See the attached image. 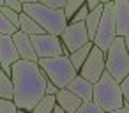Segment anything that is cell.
<instances>
[{
  "mask_svg": "<svg viewBox=\"0 0 129 113\" xmlns=\"http://www.w3.org/2000/svg\"><path fill=\"white\" fill-rule=\"evenodd\" d=\"M11 80L14 87L13 101L18 109L32 111L34 106L46 94V74L43 72L37 62L25 58H18L11 65Z\"/></svg>",
  "mask_w": 129,
  "mask_h": 113,
  "instance_id": "6da1fadb",
  "label": "cell"
},
{
  "mask_svg": "<svg viewBox=\"0 0 129 113\" xmlns=\"http://www.w3.org/2000/svg\"><path fill=\"white\" fill-rule=\"evenodd\" d=\"M92 101H94L99 108H103L106 113L125 106L124 95H122V90H120V83H118L108 71H104V72L101 74V78L94 83Z\"/></svg>",
  "mask_w": 129,
  "mask_h": 113,
  "instance_id": "7a4b0ae2",
  "label": "cell"
},
{
  "mask_svg": "<svg viewBox=\"0 0 129 113\" xmlns=\"http://www.w3.org/2000/svg\"><path fill=\"white\" fill-rule=\"evenodd\" d=\"M23 13H27L30 18H34L48 34L60 35L69 23L64 9H51L41 2H32V4H23Z\"/></svg>",
  "mask_w": 129,
  "mask_h": 113,
  "instance_id": "3957f363",
  "label": "cell"
},
{
  "mask_svg": "<svg viewBox=\"0 0 129 113\" xmlns=\"http://www.w3.org/2000/svg\"><path fill=\"white\" fill-rule=\"evenodd\" d=\"M39 67L46 74V78L55 83L58 88H64L69 85V81L78 74L74 65L71 64L67 55H58V57H48V58H37Z\"/></svg>",
  "mask_w": 129,
  "mask_h": 113,
  "instance_id": "277c9868",
  "label": "cell"
},
{
  "mask_svg": "<svg viewBox=\"0 0 129 113\" xmlns=\"http://www.w3.org/2000/svg\"><path fill=\"white\" fill-rule=\"evenodd\" d=\"M104 55H106V71L120 83L129 74V51L125 48L124 37L117 35Z\"/></svg>",
  "mask_w": 129,
  "mask_h": 113,
  "instance_id": "5b68a950",
  "label": "cell"
},
{
  "mask_svg": "<svg viewBox=\"0 0 129 113\" xmlns=\"http://www.w3.org/2000/svg\"><path fill=\"white\" fill-rule=\"evenodd\" d=\"M117 37V28H115V16H113V4L111 2H106L104 4V9H103V14H101V20H99V25L95 28V34H94V39L92 43L103 50L106 53V50L110 48L111 41Z\"/></svg>",
  "mask_w": 129,
  "mask_h": 113,
  "instance_id": "8992f818",
  "label": "cell"
},
{
  "mask_svg": "<svg viewBox=\"0 0 129 113\" xmlns=\"http://www.w3.org/2000/svg\"><path fill=\"white\" fill-rule=\"evenodd\" d=\"M106 71V55L103 50H99L95 44L90 48V53L87 55L85 62L81 64L78 74H81L85 80H88L90 83H95L101 74Z\"/></svg>",
  "mask_w": 129,
  "mask_h": 113,
  "instance_id": "52a82bcc",
  "label": "cell"
},
{
  "mask_svg": "<svg viewBox=\"0 0 129 113\" xmlns=\"http://www.w3.org/2000/svg\"><path fill=\"white\" fill-rule=\"evenodd\" d=\"M30 41H32V44H34V50H36L37 58L58 57V55H62V51H64V44H62L60 35H53V34L43 32V34L30 35Z\"/></svg>",
  "mask_w": 129,
  "mask_h": 113,
  "instance_id": "ba28073f",
  "label": "cell"
},
{
  "mask_svg": "<svg viewBox=\"0 0 129 113\" xmlns=\"http://www.w3.org/2000/svg\"><path fill=\"white\" fill-rule=\"evenodd\" d=\"M60 39H62V44L69 51H74V50L81 48L83 44H87L90 39H88L85 21H69L66 25L64 32L60 34Z\"/></svg>",
  "mask_w": 129,
  "mask_h": 113,
  "instance_id": "9c48e42d",
  "label": "cell"
},
{
  "mask_svg": "<svg viewBox=\"0 0 129 113\" xmlns=\"http://www.w3.org/2000/svg\"><path fill=\"white\" fill-rule=\"evenodd\" d=\"M113 16L117 35L124 37L125 48L129 51V2L127 0H113Z\"/></svg>",
  "mask_w": 129,
  "mask_h": 113,
  "instance_id": "30bf717a",
  "label": "cell"
},
{
  "mask_svg": "<svg viewBox=\"0 0 129 113\" xmlns=\"http://www.w3.org/2000/svg\"><path fill=\"white\" fill-rule=\"evenodd\" d=\"M18 58H20V55H18L16 44L13 41V35L0 34V64H2V67L13 65Z\"/></svg>",
  "mask_w": 129,
  "mask_h": 113,
  "instance_id": "8fae6325",
  "label": "cell"
},
{
  "mask_svg": "<svg viewBox=\"0 0 129 113\" xmlns=\"http://www.w3.org/2000/svg\"><path fill=\"white\" fill-rule=\"evenodd\" d=\"M13 41H14V44H16V50H18L20 58L37 62V55H36L34 44H32V41H30V35H27V34L16 30V32L13 34Z\"/></svg>",
  "mask_w": 129,
  "mask_h": 113,
  "instance_id": "7c38bea8",
  "label": "cell"
},
{
  "mask_svg": "<svg viewBox=\"0 0 129 113\" xmlns=\"http://www.w3.org/2000/svg\"><path fill=\"white\" fill-rule=\"evenodd\" d=\"M55 101H57V104H58L66 113H74V111L78 109V106L83 102V101H81L76 94H73L67 87L57 90V94H55Z\"/></svg>",
  "mask_w": 129,
  "mask_h": 113,
  "instance_id": "4fadbf2b",
  "label": "cell"
},
{
  "mask_svg": "<svg viewBox=\"0 0 129 113\" xmlns=\"http://www.w3.org/2000/svg\"><path fill=\"white\" fill-rule=\"evenodd\" d=\"M67 88L73 92V94H76L81 101H92V92H94V83H90L88 80H85L81 74H76L71 81H69V85H67Z\"/></svg>",
  "mask_w": 129,
  "mask_h": 113,
  "instance_id": "5bb4252c",
  "label": "cell"
},
{
  "mask_svg": "<svg viewBox=\"0 0 129 113\" xmlns=\"http://www.w3.org/2000/svg\"><path fill=\"white\" fill-rule=\"evenodd\" d=\"M18 30L23 32V34H27V35H36V34H43V32H44V28H43L34 18H30L27 13H23V11L20 13Z\"/></svg>",
  "mask_w": 129,
  "mask_h": 113,
  "instance_id": "9a60e30c",
  "label": "cell"
},
{
  "mask_svg": "<svg viewBox=\"0 0 129 113\" xmlns=\"http://www.w3.org/2000/svg\"><path fill=\"white\" fill-rule=\"evenodd\" d=\"M103 9H104V4H99L97 7L90 9L87 18H85V27H87V32H88V39L92 41L94 39V34H95V28L99 25V20H101V14H103Z\"/></svg>",
  "mask_w": 129,
  "mask_h": 113,
  "instance_id": "2e32d148",
  "label": "cell"
},
{
  "mask_svg": "<svg viewBox=\"0 0 129 113\" xmlns=\"http://www.w3.org/2000/svg\"><path fill=\"white\" fill-rule=\"evenodd\" d=\"M94 46V43L92 41H88L87 44H83L81 48H78V50H74V51H71L69 53V60H71V64L74 65V69L76 71H80V67H81V64L85 62V58H87V55L90 53V48Z\"/></svg>",
  "mask_w": 129,
  "mask_h": 113,
  "instance_id": "e0dca14e",
  "label": "cell"
},
{
  "mask_svg": "<svg viewBox=\"0 0 129 113\" xmlns=\"http://www.w3.org/2000/svg\"><path fill=\"white\" fill-rule=\"evenodd\" d=\"M13 95H14L13 80L0 69V99H13Z\"/></svg>",
  "mask_w": 129,
  "mask_h": 113,
  "instance_id": "ac0fdd59",
  "label": "cell"
},
{
  "mask_svg": "<svg viewBox=\"0 0 129 113\" xmlns=\"http://www.w3.org/2000/svg\"><path fill=\"white\" fill-rule=\"evenodd\" d=\"M57 101H55V95L53 94H44L43 99L34 106V109L30 113H51L53 108H55Z\"/></svg>",
  "mask_w": 129,
  "mask_h": 113,
  "instance_id": "d6986e66",
  "label": "cell"
},
{
  "mask_svg": "<svg viewBox=\"0 0 129 113\" xmlns=\"http://www.w3.org/2000/svg\"><path fill=\"white\" fill-rule=\"evenodd\" d=\"M81 6H85V0H67L66 6H64V14H66V18H67V21L74 16V13H76Z\"/></svg>",
  "mask_w": 129,
  "mask_h": 113,
  "instance_id": "ffe728a7",
  "label": "cell"
},
{
  "mask_svg": "<svg viewBox=\"0 0 129 113\" xmlns=\"http://www.w3.org/2000/svg\"><path fill=\"white\" fill-rule=\"evenodd\" d=\"M74 113H106V111L103 108H99L94 101H83Z\"/></svg>",
  "mask_w": 129,
  "mask_h": 113,
  "instance_id": "44dd1931",
  "label": "cell"
},
{
  "mask_svg": "<svg viewBox=\"0 0 129 113\" xmlns=\"http://www.w3.org/2000/svg\"><path fill=\"white\" fill-rule=\"evenodd\" d=\"M18 28L6 18V14L2 13V11H0V34H7V35H13L14 32H16Z\"/></svg>",
  "mask_w": 129,
  "mask_h": 113,
  "instance_id": "7402d4cb",
  "label": "cell"
},
{
  "mask_svg": "<svg viewBox=\"0 0 129 113\" xmlns=\"http://www.w3.org/2000/svg\"><path fill=\"white\" fill-rule=\"evenodd\" d=\"M0 113H18V106L13 99H0Z\"/></svg>",
  "mask_w": 129,
  "mask_h": 113,
  "instance_id": "603a6c76",
  "label": "cell"
},
{
  "mask_svg": "<svg viewBox=\"0 0 129 113\" xmlns=\"http://www.w3.org/2000/svg\"><path fill=\"white\" fill-rule=\"evenodd\" d=\"M0 11H2L4 14H6V18L18 28V23H20V13H16V11H13V9H9V7H6V6H2L0 7Z\"/></svg>",
  "mask_w": 129,
  "mask_h": 113,
  "instance_id": "cb8c5ba5",
  "label": "cell"
},
{
  "mask_svg": "<svg viewBox=\"0 0 129 113\" xmlns=\"http://www.w3.org/2000/svg\"><path fill=\"white\" fill-rule=\"evenodd\" d=\"M120 90H122V95H124V102H125V106H129V74L120 81Z\"/></svg>",
  "mask_w": 129,
  "mask_h": 113,
  "instance_id": "d4e9b609",
  "label": "cell"
},
{
  "mask_svg": "<svg viewBox=\"0 0 129 113\" xmlns=\"http://www.w3.org/2000/svg\"><path fill=\"white\" fill-rule=\"evenodd\" d=\"M87 14H88V7H87V4H85V6H81V7L74 13V16H73L69 21H85Z\"/></svg>",
  "mask_w": 129,
  "mask_h": 113,
  "instance_id": "484cf974",
  "label": "cell"
},
{
  "mask_svg": "<svg viewBox=\"0 0 129 113\" xmlns=\"http://www.w3.org/2000/svg\"><path fill=\"white\" fill-rule=\"evenodd\" d=\"M39 2L48 6V7H51V9H64L67 0H39Z\"/></svg>",
  "mask_w": 129,
  "mask_h": 113,
  "instance_id": "4316f807",
  "label": "cell"
},
{
  "mask_svg": "<svg viewBox=\"0 0 129 113\" xmlns=\"http://www.w3.org/2000/svg\"><path fill=\"white\" fill-rule=\"evenodd\" d=\"M4 6L9 7V9H13V11H16V13H21L23 11V4L18 2V0H4Z\"/></svg>",
  "mask_w": 129,
  "mask_h": 113,
  "instance_id": "83f0119b",
  "label": "cell"
},
{
  "mask_svg": "<svg viewBox=\"0 0 129 113\" xmlns=\"http://www.w3.org/2000/svg\"><path fill=\"white\" fill-rule=\"evenodd\" d=\"M57 90H58V87H57L55 83H51V81L46 78V94H53V95H55Z\"/></svg>",
  "mask_w": 129,
  "mask_h": 113,
  "instance_id": "f1b7e54d",
  "label": "cell"
},
{
  "mask_svg": "<svg viewBox=\"0 0 129 113\" xmlns=\"http://www.w3.org/2000/svg\"><path fill=\"white\" fill-rule=\"evenodd\" d=\"M85 4H87V7H88V11H90V9L97 7V6L103 4V2H101V0H85Z\"/></svg>",
  "mask_w": 129,
  "mask_h": 113,
  "instance_id": "f546056e",
  "label": "cell"
},
{
  "mask_svg": "<svg viewBox=\"0 0 129 113\" xmlns=\"http://www.w3.org/2000/svg\"><path fill=\"white\" fill-rule=\"evenodd\" d=\"M110 113H129V106H122V108L113 109V111H110Z\"/></svg>",
  "mask_w": 129,
  "mask_h": 113,
  "instance_id": "4dcf8cb0",
  "label": "cell"
},
{
  "mask_svg": "<svg viewBox=\"0 0 129 113\" xmlns=\"http://www.w3.org/2000/svg\"><path fill=\"white\" fill-rule=\"evenodd\" d=\"M51 113H66V111H64L58 104H55V108H53V111H51Z\"/></svg>",
  "mask_w": 129,
  "mask_h": 113,
  "instance_id": "1f68e13d",
  "label": "cell"
},
{
  "mask_svg": "<svg viewBox=\"0 0 129 113\" xmlns=\"http://www.w3.org/2000/svg\"><path fill=\"white\" fill-rule=\"evenodd\" d=\"M21 4H32V2H39V0H18Z\"/></svg>",
  "mask_w": 129,
  "mask_h": 113,
  "instance_id": "d6a6232c",
  "label": "cell"
},
{
  "mask_svg": "<svg viewBox=\"0 0 129 113\" xmlns=\"http://www.w3.org/2000/svg\"><path fill=\"white\" fill-rule=\"evenodd\" d=\"M18 113H30V111H25V109H18Z\"/></svg>",
  "mask_w": 129,
  "mask_h": 113,
  "instance_id": "836d02e7",
  "label": "cell"
},
{
  "mask_svg": "<svg viewBox=\"0 0 129 113\" xmlns=\"http://www.w3.org/2000/svg\"><path fill=\"white\" fill-rule=\"evenodd\" d=\"M101 2H103V4H106V2H113V0H101Z\"/></svg>",
  "mask_w": 129,
  "mask_h": 113,
  "instance_id": "e575fe53",
  "label": "cell"
},
{
  "mask_svg": "<svg viewBox=\"0 0 129 113\" xmlns=\"http://www.w3.org/2000/svg\"><path fill=\"white\" fill-rule=\"evenodd\" d=\"M2 6H4V0H0V7H2Z\"/></svg>",
  "mask_w": 129,
  "mask_h": 113,
  "instance_id": "d590c367",
  "label": "cell"
},
{
  "mask_svg": "<svg viewBox=\"0 0 129 113\" xmlns=\"http://www.w3.org/2000/svg\"><path fill=\"white\" fill-rule=\"evenodd\" d=\"M0 69H2V64H0Z\"/></svg>",
  "mask_w": 129,
  "mask_h": 113,
  "instance_id": "8d00e7d4",
  "label": "cell"
},
{
  "mask_svg": "<svg viewBox=\"0 0 129 113\" xmlns=\"http://www.w3.org/2000/svg\"><path fill=\"white\" fill-rule=\"evenodd\" d=\"M127 2H129V0H127Z\"/></svg>",
  "mask_w": 129,
  "mask_h": 113,
  "instance_id": "74e56055",
  "label": "cell"
}]
</instances>
